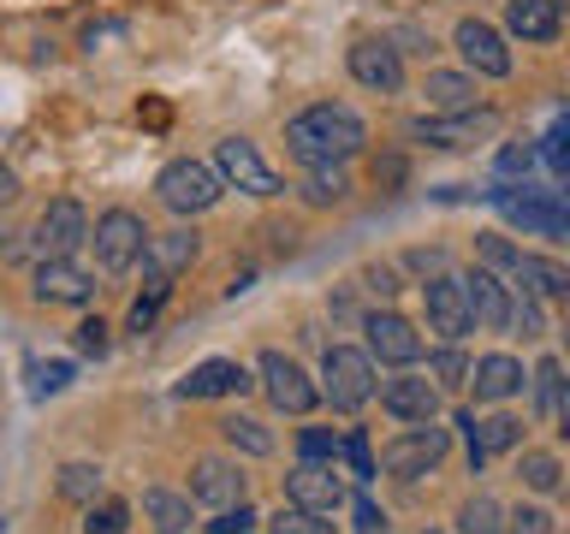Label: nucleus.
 <instances>
[{"instance_id": "nucleus-1", "label": "nucleus", "mask_w": 570, "mask_h": 534, "mask_svg": "<svg viewBox=\"0 0 570 534\" xmlns=\"http://www.w3.org/2000/svg\"><path fill=\"white\" fill-rule=\"evenodd\" d=\"M368 125L338 101H315L285 125V149H292L303 167H345L351 155H363Z\"/></svg>"}, {"instance_id": "nucleus-2", "label": "nucleus", "mask_w": 570, "mask_h": 534, "mask_svg": "<svg viewBox=\"0 0 570 534\" xmlns=\"http://www.w3.org/2000/svg\"><path fill=\"white\" fill-rule=\"evenodd\" d=\"M321 398H327L333 409H363L374 398V363L368 350H351V345H333L327 356H321Z\"/></svg>"}, {"instance_id": "nucleus-3", "label": "nucleus", "mask_w": 570, "mask_h": 534, "mask_svg": "<svg viewBox=\"0 0 570 534\" xmlns=\"http://www.w3.org/2000/svg\"><path fill=\"white\" fill-rule=\"evenodd\" d=\"M214 172H220V185H232V190H244V196H279L285 185H279V172L262 160V149L249 137H220L214 142Z\"/></svg>"}, {"instance_id": "nucleus-4", "label": "nucleus", "mask_w": 570, "mask_h": 534, "mask_svg": "<svg viewBox=\"0 0 570 534\" xmlns=\"http://www.w3.org/2000/svg\"><path fill=\"white\" fill-rule=\"evenodd\" d=\"M220 190H226L220 172L203 167V160H173V167H160V178H155V196L173 214H208L220 202Z\"/></svg>"}, {"instance_id": "nucleus-5", "label": "nucleus", "mask_w": 570, "mask_h": 534, "mask_svg": "<svg viewBox=\"0 0 570 534\" xmlns=\"http://www.w3.org/2000/svg\"><path fill=\"white\" fill-rule=\"evenodd\" d=\"M493 202L505 208V220L523 226V231H541V238H564V231H570V208H564L559 190L517 185V190H493Z\"/></svg>"}, {"instance_id": "nucleus-6", "label": "nucleus", "mask_w": 570, "mask_h": 534, "mask_svg": "<svg viewBox=\"0 0 570 534\" xmlns=\"http://www.w3.org/2000/svg\"><path fill=\"white\" fill-rule=\"evenodd\" d=\"M416 131V142H428V149H475V142H488L499 131V113L493 107H463V113H428L410 125Z\"/></svg>"}, {"instance_id": "nucleus-7", "label": "nucleus", "mask_w": 570, "mask_h": 534, "mask_svg": "<svg viewBox=\"0 0 570 534\" xmlns=\"http://www.w3.org/2000/svg\"><path fill=\"white\" fill-rule=\"evenodd\" d=\"M142 220L131 208H107L96 226H89V244H96V261L107 267V274H131L137 256H142Z\"/></svg>"}, {"instance_id": "nucleus-8", "label": "nucleus", "mask_w": 570, "mask_h": 534, "mask_svg": "<svg viewBox=\"0 0 570 534\" xmlns=\"http://www.w3.org/2000/svg\"><path fill=\"white\" fill-rule=\"evenodd\" d=\"M262 392H267L274 409H285V416H309V409L321 404V386L285 350H262Z\"/></svg>"}, {"instance_id": "nucleus-9", "label": "nucleus", "mask_w": 570, "mask_h": 534, "mask_svg": "<svg viewBox=\"0 0 570 534\" xmlns=\"http://www.w3.org/2000/svg\"><path fill=\"white\" fill-rule=\"evenodd\" d=\"M440 457H445V427L416 422V427H404L399 439H386L381 469L399 475V481H416V475H428V469H440Z\"/></svg>"}, {"instance_id": "nucleus-10", "label": "nucleus", "mask_w": 570, "mask_h": 534, "mask_svg": "<svg viewBox=\"0 0 570 534\" xmlns=\"http://www.w3.org/2000/svg\"><path fill=\"white\" fill-rule=\"evenodd\" d=\"M422 309H428V327H434L445 345H458V338L475 327V320H470V297H463V279L458 274L422 279Z\"/></svg>"}, {"instance_id": "nucleus-11", "label": "nucleus", "mask_w": 570, "mask_h": 534, "mask_svg": "<svg viewBox=\"0 0 570 534\" xmlns=\"http://www.w3.org/2000/svg\"><path fill=\"white\" fill-rule=\"evenodd\" d=\"M363 333H368V363H386V368H410L422 356V333L410 327V320L399 309H374L363 320Z\"/></svg>"}, {"instance_id": "nucleus-12", "label": "nucleus", "mask_w": 570, "mask_h": 534, "mask_svg": "<svg viewBox=\"0 0 570 534\" xmlns=\"http://www.w3.org/2000/svg\"><path fill=\"white\" fill-rule=\"evenodd\" d=\"M452 48L463 53L470 71H481V78H511V48L488 18H463V24L452 30Z\"/></svg>"}, {"instance_id": "nucleus-13", "label": "nucleus", "mask_w": 570, "mask_h": 534, "mask_svg": "<svg viewBox=\"0 0 570 534\" xmlns=\"http://www.w3.org/2000/svg\"><path fill=\"white\" fill-rule=\"evenodd\" d=\"M36 244H42V256H71L78 244H89V214H83L78 196H53V202L42 208Z\"/></svg>"}, {"instance_id": "nucleus-14", "label": "nucleus", "mask_w": 570, "mask_h": 534, "mask_svg": "<svg viewBox=\"0 0 570 534\" xmlns=\"http://www.w3.org/2000/svg\"><path fill=\"white\" fill-rule=\"evenodd\" d=\"M345 66H351V78L363 83V89H374V96H399L404 89V60H399V48L392 42H351V53H345Z\"/></svg>"}, {"instance_id": "nucleus-15", "label": "nucleus", "mask_w": 570, "mask_h": 534, "mask_svg": "<svg viewBox=\"0 0 570 534\" xmlns=\"http://www.w3.org/2000/svg\"><path fill=\"white\" fill-rule=\"evenodd\" d=\"M285 498L303 511H321V516H333L338 505H345V481H338L333 463H309L303 457L292 475H285Z\"/></svg>"}, {"instance_id": "nucleus-16", "label": "nucleus", "mask_w": 570, "mask_h": 534, "mask_svg": "<svg viewBox=\"0 0 570 534\" xmlns=\"http://www.w3.org/2000/svg\"><path fill=\"white\" fill-rule=\"evenodd\" d=\"M463 297H470V320L481 333H505L511 320V285L493 274V267H475V274H463Z\"/></svg>"}, {"instance_id": "nucleus-17", "label": "nucleus", "mask_w": 570, "mask_h": 534, "mask_svg": "<svg viewBox=\"0 0 570 534\" xmlns=\"http://www.w3.org/2000/svg\"><path fill=\"white\" fill-rule=\"evenodd\" d=\"M381 409L392 422L416 427V422H434L440 416V386L422 380V374H404V380H386L381 386Z\"/></svg>"}, {"instance_id": "nucleus-18", "label": "nucleus", "mask_w": 570, "mask_h": 534, "mask_svg": "<svg viewBox=\"0 0 570 534\" xmlns=\"http://www.w3.org/2000/svg\"><path fill=\"white\" fill-rule=\"evenodd\" d=\"M36 297H42V303H71V309H83V303L96 297V279H89L71 256H42V267H36Z\"/></svg>"}, {"instance_id": "nucleus-19", "label": "nucleus", "mask_w": 570, "mask_h": 534, "mask_svg": "<svg viewBox=\"0 0 570 534\" xmlns=\"http://www.w3.org/2000/svg\"><path fill=\"white\" fill-rule=\"evenodd\" d=\"M137 261H142V274H149V279L185 274V267L196 261V231H190V226H178V231H149Z\"/></svg>"}, {"instance_id": "nucleus-20", "label": "nucleus", "mask_w": 570, "mask_h": 534, "mask_svg": "<svg viewBox=\"0 0 570 534\" xmlns=\"http://www.w3.org/2000/svg\"><path fill=\"white\" fill-rule=\"evenodd\" d=\"M523 380H529L523 363L505 356V350H493V356H481V363H470V380H463V386H475L481 404H505V398L523 392Z\"/></svg>"}, {"instance_id": "nucleus-21", "label": "nucleus", "mask_w": 570, "mask_h": 534, "mask_svg": "<svg viewBox=\"0 0 570 534\" xmlns=\"http://www.w3.org/2000/svg\"><path fill=\"white\" fill-rule=\"evenodd\" d=\"M505 30L523 36V42H559L564 7L559 0H505Z\"/></svg>"}, {"instance_id": "nucleus-22", "label": "nucleus", "mask_w": 570, "mask_h": 534, "mask_svg": "<svg viewBox=\"0 0 570 534\" xmlns=\"http://www.w3.org/2000/svg\"><path fill=\"white\" fill-rule=\"evenodd\" d=\"M190 498H196V505L226 511V505H238V498H244V475L232 469L226 457H203V463L190 469Z\"/></svg>"}, {"instance_id": "nucleus-23", "label": "nucleus", "mask_w": 570, "mask_h": 534, "mask_svg": "<svg viewBox=\"0 0 570 534\" xmlns=\"http://www.w3.org/2000/svg\"><path fill=\"white\" fill-rule=\"evenodd\" d=\"M249 374L244 363H232V356H208V363H196L185 380H178V392L185 398H232V392H244Z\"/></svg>"}, {"instance_id": "nucleus-24", "label": "nucleus", "mask_w": 570, "mask_h": 534, "mask_svg": "<svg viewBox=\"0 0 570 534\" xmlns=\"http://www.w3.org/2000/svg\"><path fill=\"white\" fill-rule=\"evenodd\" d=\"M511 279H517V291H529V297H564L570 291V274L547 256H517Z\"/></svg>"}, {"instance_id": "nucleus-25", "label": "nucleus", "mask_w": 570, "mask_h": 534, "mask_svg": "<svg viewBox=\"0 0 570 534\" xmlns=\"http://www.w3.org/2000/svg\"><path fill=\"white\" fill-rule=\"evenodd\" d=\"M422 96L440 107V113H463V107H475V78L470 71H428Z\"/></svg>"}, {"instance_id": "nucleus-26", "label": "nucleus", "mask_w": 570, "mask_h": 534, "mask_svg": "<svg viewBox=\"0 0 570 534\" xmlns=\"http://www.w3.org/2000/svg\"><path fill=\"white\" fill-rule=\"evenodd\" d=\"M142 511H149V523H155L160 534H185V528H190V498H185V493L149 487V493H142Z\"/></svg>"}, {"instance_id": "nucleus-27", "label": "nucleus", "mask_w": 570, "mask_h": 534, "mask_svg": "<svg viewBox=\"0 0 570 534\" xmlns=\"http://www.w3.org/2000/svg\"><path fill=\"white\" fill-rule=\"evenodd\" d=\"M345 196H351L345 167H309V178H303V202L309 208H333V202H345Z\"/></svg>"}, {"instance_id": "nucleus-28", "label": "nucleus", "mask_w": 570, "mask_h": 534, "mask_svg": "<svg viewBox=\"0 0 570 534\" xmlns=\"http://www.w3.org/2000/svg\"><path fill=\"white\" fill-rule=\"evenodd\" d=\"M220 434H226L232 452H244V457H274V434H267L262 422H249V416H226Z\"/></svg>"}, {"instance_id": "nucleus-29", "label": "nucleus", "mask_w": 570, "mask_h": 534, "mask_svg": "<svg viewBox=\"0 0 570 534\" xmlns=\"http://www.w3.org/2000/svg\"><path fill=\"white\" fill-rule=\"evenodd\" d=\"M534 398H541L547 422H564V363L559 356H547V363L534 368Z\"/></svg>"}, {"instance_id": "nucleus-30", "label": "nucleus", "mask_w": 570, "mask_h": 534, "mask_svg": "<svg viewBox=\"0 0 570 534\" xmlns=\"http://www.w3.org/2000/svg\"><path fill=\"white\" fill-rule=\"evenodd\" d=\"M458 534H505V511H499L488 493L463 498V511H458Z\"/></svg>"}, {"instance_id": "nucleus-31", "label": "nucleus", "mask_w": 570, "mask_h": 534, "mask_svg": "<svg viewBox=\"0 0 570 534\" xmlns=\"http://www.w3.org/2000/svg\"><path fill=\"white\" fill-rule=\"evenodd\" d=\"M517 475H523L529 493H559L564 487V469H559V457H552V452H523V469H517Z\"/></svg>"}, {"instance_id": "nucleus-32", "label": "nucleus", "mask_w": 570, "mask_h": 534, "mask_svg": "<svg viewBox=\"0 0 570 534\" xmlns=\"http://www.w3.org/2000/svg\"><path fill=\"white\" fill-rule=\"evenodd\" d=\"M505 333L547 338V309H541V297H529V291H511V320H505Z\"/></svg>"}, {"instance_id": "nucleus-33", "label": "nucleus", "mask_w": 570, "mask_h": 534, "mask_svg": "<svg viewBox=\"0 0 570 534\" xmlns=\"http://www.w3.org/2000/svg\"><path fill=\"white\" fill-rule=\"evenodd\" d=\"M96 493H101V469H96V463H66V469H60V498L89 505Z\"/></svg>"}, {"instance_id": "nucleus-34", "label": "nucleus", "mask_w": 570, "mask_h": 534, "mask_svg": "<svg viewBox=\"0 0 570 534\" xmlns=\"http://www.w3.org/2000/svg\"><path fill=\"white\" fill-rule=\"evenodd\" d=\"M338 452H345V463H351V475H356V481H374V475H381V463H374V445H368L363 427L338 434Z\"/></svg>"}, {"instance_id": "nucleus-35", "label": "nucleus", "mask_w": 570, "mask_h": 534, "mask_svg": "<svg viewBox=\"0 0 570 534\" xmlns=\"http://www.w3.org/2000/svg\"><path fill=\"white\" fill-rule=\"evenodd\" d=\"M125 523H131V511L119 505V498H89V516H83V534H125Z\"/></svg>"}, {"instance_id": "nucleus-36", "label": "nucleus", "mask_w": 570, "mask_h": 534, "mask_svg": "<svg viewBox=\"0 0 570 534\" xmlns=\"http://www.w3.org/2000/svg\"><path fill=\"white\" fill-rule=\"evenodd\" d=\"M167 291H173V279H149V285H142V297L131 303V333H149V327H155V315H160V303H167Z\"/></svg>"}, {"instance_id": "nucleus-37", "label": "nucleus", "mask_w": 570, "mask_h": 534, "mask_svg": "<svg viewBox=\"0 0 570 534\" xmlns=\"http://www.w3.org/2000/svg\"><path fill=\"white\" fill-rule=\"evenodd\" d=\"M274 534H338L321 511H303V505H285L279 516H274Z\"/></svg>"}, {"instance_id": "nucleus-38", "label": "nucleus", "mask_w": 570, "mask_h": 534, "mask_svg": "<svg viewBox=\"0 0 570 534\" xmlns=\"http://www.w3.org/2000/svg\"><path fill=\"white\" fill-rule=\"evenodd\" d=\"M475 256H481V267H493V274H511V261L523 256V249H511L499 231H475Z\"/></svg>"}, {"instance_id": "nucleus-39", "label": "nucleus", "mask_w": 570, "mask_h": 534, "mask_svg": "<svg viewBox=\"0 0 570 534\" xmlns=\"http://www.w3.org/2000/svg\"><path fill=\"white\" fill-rule=\"evenodd\" d=\"M71 386V363H30V392L36 398H53V392Z\"/></svg>"}, {"instance_id": "nucleus-40", "label": "nucleus", "mask_w": 570, "mask_h": 534, "mask_svg": "<svg viewBox=\"0 0 570 534\" xmlns=\"http://www.w3.org/2000/svg\"><path fill=\"white\" fill-rule=\"evenodd\" d=\"M463 380H470V356H463L458 345L434 350V386H463Z\"/></svg>"}, {"instance_id": "nucleus-41", "label": "nucleus", "mask_w": 570, "mask_h": 534, "mask_svg": "<svg viewBox=\"0 0 570 534\" xmlns=\"http://www.w3.org/2000/svg\"><path fill=\"white\" fill-rule=\"evenodd\" d=\"M297 452L309 457V463H333V457H338V434H333V427H303V434H297Z\"/></svg>"}, {"instance_id": "nucleus-42", "label": "nucleus", "mask_w": 570, "mask_h": 534, "mask_svg": "<svg viewBox=\"0 0 570 534\" xmlns=\"http://www.w3.org/2000/svg\"><path fill=\"white\" fill-rule=\"evenodd\" d=\"M249 528H256V511H249L244 498L226 511H214V523H208V534H249Z\"/></svg>"}, {"instance_id": "nucleus-43", "label": "nucleus", "mask_w": 570, "mask_h": 534, "mask_svg": "<svg viewBox=\"0 0 570 534\" xmlns=\"http://www.w3.org/2000/svg\"><path fill=\"white\" fill-rule=\"evenodd\" d=\"M505 534H552V511H541V505L511 511V516H505Z\"/></svg>"}, {"instance_id": "nucleus-44", "label": "nucleus", "mask_w": 570, "mask_h": 534, "mask_svg": "<svg viewBox=\"0 0 570 534\" xmlns=\"http://www.w3.org/2000/svg\"><path fill=\"white\" fill-rule=\"evenodd\" d=\"M71 345H78L83 356H107V320H83V327L71 333Z\"/></svg>"}, {"instance_id": "nucleus-45", "label": "nucleus", "mask_w": 570, "mask_h": 534, "mask_svg": "<svg viewBox=\"0 0 570 534\" xmlns=\"http://www.w3.org/2000/svg\"><path fill=\"white\" fill-rule=\"evenodd\" d=\"M363 285H368L374 297H399V274H392V267H381V261L363 267Z\"/></svg>"}, {"instance_id": "nucleus-46", "label": "nucleus", "mask_w": 570, "mask_h": 534, "mask_svg": "<svg viewBox=\"0 0 570 534\" xmlns=\"http://www.w3.org/2000/svg\"><path fill=\"white\" fill-rule=\"evenodd\" d=\"M534 167V149H529V142H511V149H499V172H529Z\"/></svg>"}, {"instance_id": "nucleus-47", "label": "nucleus", "mask_w": 570, "mask_h": 534, "mask_svg": "<svg viewBox=\"0 0 570 534\" xmlns=\"http://www.w3.org/2000/svg\"><path fill=\"white\" fill-rule=\"evenodd\" d=\"M351 516H356V534H381V528H386V516L374 511V498H356Z\"/></svg>"}, {"instance_id": "nucleus-48", "label": "nucleus", "mask_w": 570, "mask_h": 534, "mask_svg": "<svg viewBox=\"0 0 570 534\" xmlns=\"http://www.w3.org/2000/svg\"><path fill=\"white\" fill-rule=\"evenodd\" d=\"M564 137H570V125H564V119H559V125H552V131L541 137V155H547L559 172H564Z\"/></svg>"}, {"instance_id": "nucleus-49", "label": "nucleus", "mask_w": 570, "mask_h": 534, "mask_svg": "<svg viewBox=\"0 0 570 534\" xmlns=\"http://www.w3.org/2000/svg\"><path fill=\"white\" fill-rule=\"evenodd\" d=\"M410 267H416L422 279H434V274H445V256L440 249H410Z\"/></svg>"}, {"instance_id": "nucleus-50", "label": "nucleus", "mask_w": 570, "mask_h": 534, "mask_svg": "<svg viewBox=\"0 0 570 534\" xmlns=\"http://www.w3.org/2000/svg\"><path fill=\"white\" fill-rule=\"evenodd\" d=\"M12 202H18V172L0 167V208H12Z\"/></svg>"}, {"instance_id": "nucleus-51", "label": "nucleus", "mask_w": 570, "mask_h": 534, "mask_svg": "<svg viewBox=\"0 0 570 534\" xmlns=\"http://www.w3.org/2000/svg\"><path fill=\"white\" fill-rule=\"evenodd\" d=\"M137 119H142V125H167V107L149 101V107H137Z\"/></svg>"}]
</instances>
